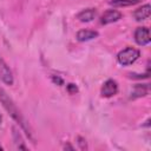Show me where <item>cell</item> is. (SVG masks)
<instances>
[{
  "instance_id": "cell-16",
  "label": "cell",
  "mask_w": 151,
  "mask_h": 151,
  "mask_svg": "<svg viewBox=\"0 0 151 151\" xmlns=\"http://www.w3.org/2000/svg\"><path fill=\"white\" fill-rule=\"evenodd\" d=\"M1 122H2V117H1V113H0V124H1Z\"/></svg>"
},
{
  "instance_id": "cell-14",
  "label": "cell",
  "mask_w": 151,
  "mask_h": 151,
  "mask_svg": "<svg viewBox=\"0 0 151 151\" xmlns=\"http://www.w3.org/2000/svg\"><path fill=\"white\" fill-rule=\"evenodd\" d=\"M52 80H53V83H55L57 85H63V84H64V80H63L60 77H58V76H57V77L53 76V77H52Z\"/></svg>"
},
{
  "instance_id": "cell-6",
  "label": "cell",
  "mask_w": 151,
  "mask_h": 151,
  "mask_svg": "<svg viewBox=\"0 0 151 151\" xmlns=\"http://www.w3.org/2000/svg\"><path fill=\"white\" fill-rule=\"evenodd\" d=\"M122 18V13L117 9H109L106 12L103 13V15L100 17V24L101 25H109L112 22L118 21Z\"/></svg>"
},
{
  "instance_id": "cell-7",
  "label": "cell",
  "mask_w": 151,
  "mask_h": 151,
  "mask_svg": "<svg viewBox=\"0 0 151 151\" xmlns=\"http://www.w3.org/2000/svg\"><path fill=\"white\" fill-rule=\"evenodd\" d=\"M150 14H151V6H150V4L143 5L142 7L137 8V9L132 13L133 18H134L137 21H142V20L147 19V18L150 17Z\"/></svg>"
},
{
  "instance_id": "cell-3",
  "label": "cell",
  "mask_w": 151,
  "mask_h": 151,
  "mask_svg": "<svg viewBox=\"0 0 151 151\" xmlns=\"http://www.w3.org/2000/svg\"><path fill=\"white\" fill-rule=\"evenodd\" d=\"M0 80L2 83H5L6 85H13V83H14L13 73H12L9 66L6 64V61L1 58V55H0Z\"/></svg>"
},
{
  "instance_id": "cell-17",
  "label": "cell",
  "mask_w": 151,
  "mask_h": 151,
  "mask_svg": "<svg viewBox=\"0 0 151 151\" xmlns=\"http://www.w3.org/2000/svg\"><path fill=\"white\" fill-rule=\"evenodd\" d=\"M1 150H4V147H2L1 145H0V151H1Z\"/></svg>"
},
{
  "instance_id": "cell-2",
  "label": "cell",
  "mask_w": 151,
  "mask_h": 151,
  "mask_svg": "<svg viewBox=\"0 0 151 151\" xmlns=\"http://www.w3.org/2000/svg\"><path fill=\"white\" fill-rule=\"evenodd\" d=\"M139 57H140V51L139 50H137L134 47H126V48L122 50L118 53L117 60L120 65L129 66V65H132Z\"/></svg>"
},
{
  "instance_id": "cell-10",
  "label": "cell",
  "mask_w": 151,
  "mask_h": 151,
  "mask_svg": "<svg viewBox=\"0 0 151 151\" xmlns=\"http://www.w3.org/2000/svg\"><path fill=\"white\" fill-rule=\"evenodd\" d=\"M79 21L81 22H90L92 21L94 18H96V9L94 8H86V9H83L80 11L77 17H76Z\"/></svg>"
},
{
  "instance_id": "cell-12",
  "label": "cell",
  "mask_w": 151,
  "mask_h": 151,
  "mask_svg": "<svg viewBox=\"0 0 151 151\" xmlns=\"http://www.w3.org/2000/svg\"><path fill=\"white\" fill-rule=\"evenodd\" d=\"M13 138H14V140H15V144H17V146H18L19 149H22V150H27V146L24 144V140H22V138H21L20 133L17 131V129H15V127H13Z\"/></svg>"
},
{
  "instance_id": "cell-9",
  "label": "cell",
  "mask_w": 151,
  "mask_h": 151,
  "mask_svg": "<svg viewBox=\"0 0 151 151\" xmlns=\"http://www.w3.org/2000/svg\"><path fill=\"white\" fill-rule=\"evenodd\" d=\"M149 94V84H137L131 91V99L140 98Z\"/></svg>"
},
{
  "instance_id": "cell-4",
  "label": "cell",
  "mask_w": 151,
  "mask_h": 151,
  "mask_svg": "<svg viewBox=\"0 0 151 151\" xmlns=\"http://www.w3.org/2000/svg\"><path fill=\"white\" fill-rule=\"evenodd\" d=\"M117 92H118V83L113 79H107L100 88V94L104 98L113 97L114 94H117Z\"/></svg>"
},
{
  "instance_id": "cell-13",
  "label": "cell",
  "mask_w": 151,
  "mask_h": 151,
  "mask_svg": "<svg viewBox=\"0 0 151 151\" xmlns=\"http://www.w3.org/2000/svg\"><path fill=\"white\" fill-rule=\"evenodd\" d=\"M67 92L70 93V94H74V93H77L78 92V87H77V85L76 84H68L67 85Z\"/></svg>"
},
{
  "instance_id": "cell-11",
  "label": "cell",
  "mask_w": 151,
  "mask_h": 151,
  "mask_svg": "<svg viewBox=\"0 0 151 151\" xmlns=\"http://www.w3.org/2000/svg\"><path fill=\"white\" fill-rule=\"evenodd\" d=\"M142 0H110V5L114 7H124V6H132L139 4Z\"/></svg>"
},
{
  "instance_id": "cell-8",
  "label": "cell",
  "mask_w": 151,
  "mask_h": 151,
  "mask_svg": "<svg viewBox=\"0 0 151 151\" xmlns=\"http://www.w3.org/2000/svg\"><path fill=\"white\" fill-rule=\"evenodd\" d=\"M98 35H99V33L97 31H93V29H80L77 33L76 39L78 41H80V42H84V41H88V40L96 39Z\"/></svg>"
},
{
  "instance_id": "cell-15",
  "label": "cell",
  "mask_w": 151,
  "mask_h": 151,
  "mask_svg": "<svg viewBox=\"0 0 151 151\" xmlns=\"http://www.w3.org/2000/svg\"><path fill=\"white\" fill-rule=\"evenodd\" d=\"M78 140H79V142H78V144L80 145V147H81V149H87L86 144L84 145V143H86V140H85L84 138H81V137H78Z\"/></svg>"
},
{
  "instance_id": "cell-5",
  "label": "cell",
  "mask_w": 151,
  "mask_h": 151,
  "mask_svg": "<svg viewBox=\"0 0 151 151\" xmlns=\"http://www.w3.org/2000/svg\"><path fill=\"white\" fill-rule=\"evenodd\" d=\"M134 40L138 45L140 46H145L147 44H150V29L145 26L143 27H138L136 31H134Z\"/></svg>"
},
{
  "instance_id": "cell-1",
  "label": "cell",
  "mask_w": 151,
  "mask_h": 151,
  "mask_svg": "<svg viewBox=\"0 0 151 151\" xmlns=\"http://www.w3.org/2000/svg\"><path fill=\"white\" fill-rule=\"evenodd\" d=\"M0 103L2 104L4 109L8 112V114L20 125V127L26 133V136L28 137V139L32 143H35V138H34V134H33V131H32L29 124L27 123V120L25 119V117L22 116V113L20 112V110L17 107V105L14 104V101L12 100V98L7 94V92L1 86H0Z\"/></svg>"
}]
</instances>
